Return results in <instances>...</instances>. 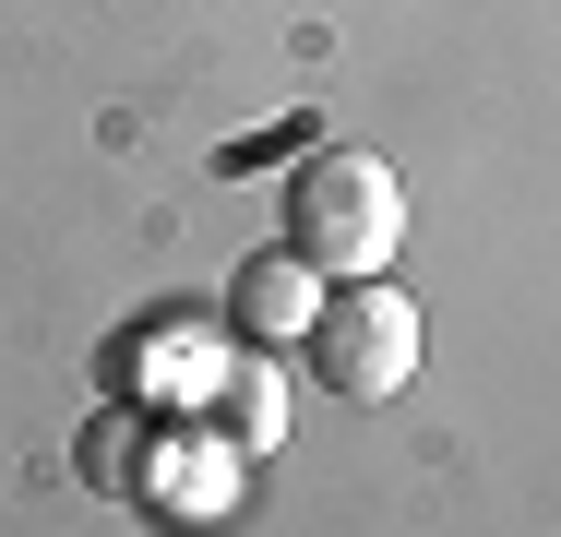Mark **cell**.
<instances>
[{
    "mask_svg": "<svg viewBox=\"0 0 561 537\" xmlns=\"http://www.w3.org/2000/svg\"><path fill=\"white\" fill-rule=\"evenodd\" d=\"M394 239H407V192H394L382 156H358V144L299 156V180H287V251L311 275H335V287L346 275H382Z\"/></svg>",
    "mask_w": 561,
    "mask_h": 537,
    "instance_id": "cell-1",
    "label": "cell"
},
{
    "mask_svg": "<svg viewBox=\"0 0 561 537\" xmlns=\"http://www.w3.org/2000/svg\"><path fill=\"white\" fill-rule=\"evenodd\" d=\"M299 358H311V382L346 395V407H394V395L419 382V299L382 287V275H346V287H323Z\"/></svg>",
    "mask_w": 561,
    "mask_h": 537,
    "instance_id": "cell-2",
    "label": "cell"
},
{
    "mask_svg": "<svg viewBox=\"0 0 561 537\" xmlns=\"http://www.w3.org/2000/svg\"><path fill=\"white\" fill-rule=\"evenodd\" d=\"M311 311H323V275L275 239V251H251L239 275H227V322L251 334V346H299L311 334Z\"/></svg>",
    "mask_w": 561,
    "mask_h": 537,
    "instance_id": "cell-3",
    "label": "cell"
}]
</instances>
